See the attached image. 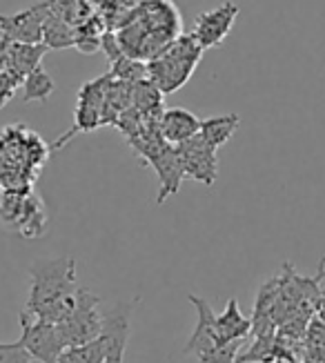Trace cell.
I'll return each instance as SVG.
<instances>
[{"instance_id":"17","label":"cell","mask_w":325,"mask_h":363,"mask_svg":"<svg viewBox=\"0 0 325 363\" xmlns=\"http://www.w3.org/2000/svg\"><path fill=\"white\" fill-rule=\"evenodd\" d=\"M42 45L47 50H65V47L76 45V34L69 27V23L65 18H60L58 13H50L47 23H45L42 29Z\"/></svg>"},{"instance_id":"21","label":"cell","mask_w":325,"mask_h":363,"mask_svg":"<svg viewBox=\"0 0 325 363\" xmlns=\"http://www.w3.org/2000/svg\"><path fill=\"white\" fill-rule=\"evenodd\" d=\"M243 341H229V343H221L216 348L198 354L196 359L200 363H239V350H241Z\"/></svg>"},{"instance_id":"26","label":"cell","mask_w":325,"mask_h":363,"mask_svg":"<svg viewBox=\"0 0 325 363\" xmlns=\"http://www.w3.org/2000/svg\"><path fill=\"white\" fill-rule=\"evenodd\" d=\"M105 363H125V357H107Z\"/></svg>"},{"instance_id":"6","label":"cell","mask_w":325,"mask_h":363,"mask_svg":"<svg viewBox=\"0 0 325 363\" xmlns=\"http://www.w3.org/2000/svg\"><path fill=\"white\" fill-rule=\"evenodd\" d=\"M110 83H112V74H107V76L94 78V81H89L81 87L72 130H67L56 140L54 150H60L63 145H67L76 134L94 132L101 128L103 125V105H105V96H107V87H110Z\"/></svg>"},{"instance_id":"25","label":"cell","mask_w":325,"mask_h":363,"mask_svg":"<svg viewBox=\"0 0 325 363\" xmlns=\"http://www.w3.org/2000/svg\"><path fill=\"white\" fill-rule=\"evenodd\" d=\"M319 314H321V319L325 321V296H321V301H319Z\"/></svg>"},{"instance_id":"2","label":"cell","mask_w":325,"mask_h":363,"mask_svg":"<svg viewBox=\"0 0 325 363\" xmlns=\"http://www.w3.org/2000/svg\"><path fill=\"white\" fill-rule=\"evenodd\" d=\"M147 9L149 11L145 16H138L120 29V34H116L122 54L136 60H152L178 38L181 18L167 0H156L147 5Z\"/></svg>"},{"instance_id":"11","label":"cell","mask_w":325,"mask_h":363,"mask_svg":"<svg viewBox=\"0 0 325 363\" xmlns=\"http://www.w3.org/2000/svg\"><path fill=\"white\" fill-rule=\"evenodd\" d=\"M188 301L194 306L198 321H196L192 337L188 339V343H185L183 352L198 357V354L216 348V345H221L219 335H216V312L212 310V306L205 301V298L198 294H188Z\"/></svg>"},{"instance_id":"3","label":"cell","mask_w":325,"mask_h":363,"mask_svg":"<svg viewBox=\"0 0 325 363\" xmlns=\"http://www.w3.org/2000/svg\"><path fill=\"white\" fill-rule=\"evenodd\" d=\"M203 52L205 50L194 40L192 34L178 36L159 56H154L147 62V78L163 94L178 91L196 72L200 58H203Z\"/></svg>"},{"instance_id":"9","label":"cell","mask_w":325,"mask_h":363,"mask_svg":"<svg viewBox=\"0 0 325 363\" xmlns=\"http://www.w3.org/2000/svg\"><path fill=\"white\" fill-rule=\"evenodd\" d=\"M176 152L181 156L185 179H194L207 187L214 185L216 174H219V159H216V152L219 150L210 147L203 140V136L196 134L194 138L176 145Z\"/></svg>"},{"instance_id":"13","label":"cell","mask_w":325,"mask_h":363,"mask_svg":"<svg viewBox=\"0 0 325 363\" xmlns=\"http://www.w3.org/2000/svg\"><path fill=\"white\" fill-rule=\"evenodd\" d=\"M252 330V321L245 317L239 308L236 298H229L225 312L216 314V335H219V343L229 341H245Z\"/></svg>"},{"instance_id":"7","label":"cell","mask_w":325,"mask_h":363,"mask_svg":"<svg viewBox=\"0 0 325 363\" xmlns=\"http://www.w3.org/2000/svg\"><path fill=\"white\" fill-rule=\"evenodd\" d=\"M21 343L29 352V357L40 361V363H58L60 354L65 350V343L58 335V328L52 321H40L29 317L27 312L21 314Z\"/></svg>"},{"instance_id":"27","label":"cell","mask_w":325,"mask_h":363,"mask_svg":"<svg viewBox=\"0 0 325 363\" xmlns=\"http://www.w3.org/2000/svg\"><path fill=\"white\" fill-rule=\"evenodd\" d=\"M0 199H3V187H0Z\"/></svg>"},{"instance_id":"4","label":"cell","mask_w":325,"mask_h":363,"mask_svg":"<svg viewBox=\"0 0 325 363\" xmlns=\"http://www.w3.org/2000/svg\"><path fill=\"white\" fill-rule=\"evenodd\" d=\"M101 298L89 288L81 286L76 292V303L65 319L56 323L58 335L63 339L65 348L72 345H83L94 341L103 335V310Z\"/></svg>"},{"instance_id":"18","label":"cell","mask_w":325,"mask_h":363,"mask_svg":"<svg viewBox=\"0 0 325 363\" xmlns=\"http://www.w3.org/2000/svg\"><path fill=\"white\" fill-rule=\"evenodd\" d=\"M105 359H107V341L98 337L89 343L65 348L58 363H105Z\"/></svg>"},{"instance_id":"12","label":"cell","mask_w":325,"mask_h":363,"mask_svg":"<svg viewBox=\"0 0 325 363\" xmlns=\"http://www.w3.org/2000/svg\"><path fill=\"white\" fill-rule=\"evenodd\" d=\"M200 123L203 121H200L196 114H192L190 109L169 107L159 118V130L167 143L176 147V145L185 143V140L194 138L196 134H200Z\"/></svg>"},{"instance_id":"23","label":"cell","mask_w":325,"mask_h":363,"mask_svg":"<svg viewBox=\"0 0 325 363\" xmlns=\"http://www.w3.org/2000/svg\"><path fill=\"white\" fill-rule=\"evenodd\" d=\"M32 357L23 348V343H0V363H29Z\"/></svg>"},{"instance_id":"5","label":"cell","mask_w":325,"mask_h":363,"mask_svg":"<svg viewBox=\"0 0 325 363\" xmlns=\"http://www.w3.org/2000/svg\"><path fill=\"white\" fill-rule=\"evenodd\" d=\"M0 220L5 225L18 230L27 239H36L45 232L47 214L42 201L29 187L5 189L0 199Z\"/></svg>"},{"instance_id":"15","label":"cell","mask_w":325,"mask_h":363,"mask_svg":"<svg viewBox=\"0 0 325 363\" xmlns=\"http://www.w3.org/2000/svg\"><path fill=\"white\" fill-rule=\"evenodd\" d=\"M132 107L141 114L145 121H159L163 109V91L154 85L149 78L138 81L132 91Z\"/></svg>"},{"instance_id":"1","label":"cell","mask_w":325,"mask_h":363,"mask_svg":"<svg viewBox=\"0 0 325 363\" xmlns=\"http://www.w3.org/2000/svg\"><path fill=\"white\" fill-rule=\"evenodd\" d=\"M76 259H38L29 265V298L25 312L40 321L58 323L76 303Z\"/></svg>"},{"instance_id":"8","label":"cell","mask_w":325,"mask_h":363,"mask_svg":"<svg viewBox=\"0 0 325 363\" xmlns=\"http://www.w3.org/2000/svg\"><path fill=\"white\" fill-rule=\"evenodd\" d=\"M52 13V0L29 7L16 16H0V31L11 43L38 45L42 40V29Z\"/></svg>"},{"instance_id":"16","label":"cell","mask_w":325,"mask_h":363,"mask_svg":"<svg viewBox=\"0 0 325 363\" xmlns=\"http://www.w3.org/2000/svg\"><path fill=\"white\" fill-rule=\"evenodd\" d=\"M239 125H241L239 114L212 116V118H205L203 123H200V136H203V140L210 147L221 150L227 140L234 136V132L239 130Z\"/></svg>"},{"instance_id":"22","label":"cell","mask_w":325,"mask_h":363,"mask_svg":"<svg viewBox=\"0 0 325 363\" xmlns=\"http://www.w3.org/2000/svg\"><path fill=\"white\" fill-rule=\"evenodd\" d=\"M18 87H23V78L18 74H13L11 69H5L0 74V107H5L13 99Z\"/></svg>"},{"instance_id":"14","label":"cell","mask_w":325,"mask_h":363,"mask_svg":"<svg viewBox=\"0 0 325 363\" xmlns=\"http://www.w3.org/2000/svg\"><path fill=\"white\" fill-rule=\"evenodd\" d=\"M47 54V47L42 43L38 45H27V43H11L9 45V58H7V69L18 74L23 81L32 74L36 67H40L42 56Z\"/></svg>"},{"instance_id":"19","label":"cell","mask_w":325,"mask_h":363,"mask_svg":"<svg viewBox=\"0 0 325 363\" xmlns=\"http://www.w3.org/2000/svg\"><path fill=\"white\" fill-rule=\"evenodd\" d=\"M56 89L54 78L45 72L42 67H36L32 74H29L23 81V101L32 103V101H47L52 96V91Z\"/></svg>"},{"instance_id":"20","label":"cell","mask_w":325,"mask_h":363,"mask_svg":"<svg viewBox=\"0 0 325 363\" xmlns=\"http://www.w3.org/2000/svg\"><path fill=\"white\" fill-rule=\"evenodd\" d=\"M114 78L118 81H127V83H138V81H145L147 78V65L136 58H130L122 54L118 60L112 62V72H110Z\"/></svg>"},{"instance_id":"10","label":"cell","mask_w":325,"mask_h":363,"mask_svg":"<svg viewBox=\"0 0 325 363\" xmlns=\"http://www.w3.org/2000/svg\"><path fill=\"white\" fill-rule=\"evenodd\" d=\"M236 18H239V5L227 0V3L219 5L216 9L196 16L192 36L203 50H212V47H219L227 38Z\"/></svg>"},{"instance_id":"24","label":"cell","mask_w":325,"mask_h":363,"mask_svg":"<svg viewBox=\"0 0 325 363\" xmlns=\"http://www.w3.org/2000/svg\"><path fill=\"white\" fill-rule=\"evenodd\" d=\"M9 45L11 40H7L5 36L0 38V74L7 69V58H9Z\"/></svg>"}]
</instances>
